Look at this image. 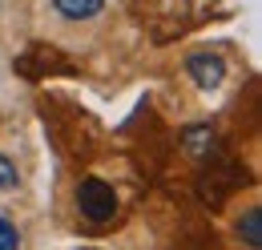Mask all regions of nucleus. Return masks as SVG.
I'll list each match as a JSON object with an SVG mask.
<instances>
[{
  "mask_svg": "<svg viewBox=\"0 0 262 250\" xmlns=\"http://www.w3.org/2000/svg\"><path fill=\"white\" fill-rule=\"evenodd\" d=\"M20 246V230H16V222H8L0 214V250H16Z\"/></svg>",
  "mask_w": 262,
  "mask_h": 250,
  "instance_id": "nucleus-7",
  "label": "nucleus"
},
{
  "mask_svg": "<svg viewBox=\"0 0 262 250\" xmlns=\"http://www.w3.org/2000/svg\"><path fill=\"white\" fill-rule=\"evenodd\" d=\"M20 186V170L8 154H0V190H16Z\"/></svg>",
  "mask_w": 262,
  "mask_h": 250,
  "instance_id": "nucleus-6",
  "label": "nucleus"
},
{
  "mask_svg": "<svg viewBox=\"0 0 262 250\" xmlns=\"http://www.w3.org/2000/svg\"><path fill=\"white\" fill-rule=\"evenodd\" d=\"M53 8L65 20H93L101 8H105V0H53Z\"/></svg>",
  "mask_w": 262,
  "mask_h": 250,
  "instance_id": "nucleus-4",
  "label": "nucleus"
},
{
  "mask_svg": "<svg viewBox=\"0 0 262 250\" xmlns=\"http://www.w3.org/2000/svg\"><path fill=\"white\" fill-rule=\"evenodd\" d=\"M77 210H81V218L89 226L113 222V214H117V190L109 182H101V178H81L77 182Z\"/></svg>",
  "mask_w": 262,
  "mask_h": 250,
  "instance_id": "nucleus-1",
  "label": "nucleus"
},
{
  "mask_svg": "<svg viewBox=\"0 0 262 250\" xmlns=\"http://www.w3.org/2000/svg\"><path fill=\"white\" fill-rule=\"evenodd\" d=\"M182 145H186V154L194 157V161H218V133H214V125L198 121L190 125L186 133H182Z\"/></svg>",
  "mask_w": 262,
  "mask_h": 250,
  "instance_id": "nucleus-3",
  "label": "nucleus"
},
{
  "mask_svg": "<svg viewBox=\"0 0 262 250\" xmlns=\"http://www.w3.org/2000/svg\"><path fill=\"white\" fill-rule=\"evenodd\" d=\"M258 218H262V210L258 206H250L242 218H238V238H246V246H262V230H258Z\"/></svg>",
  "mask_w": 262,
  "mask_h": 250,
  "instance_id": "nucleus-5",
  "label": "nucleus"
},
{
  "mask_svg": "<svg viewBox=\"0 0 262 250\" xmlns=\"http://www.w3.org/2000/svg\"><path fill=\"white\" fill-rule=\"evenodd\" d=\"M186 73L194 77L198 89H218L222 85V77H226V65H222V57H214V53H194L190 61H186Z\"/></svg>",
  "mask_w": 262,
  "mask_h": 250,
  "instance_id": "nucleus-2",
  "label": "nucleus"
}]
</instances>
